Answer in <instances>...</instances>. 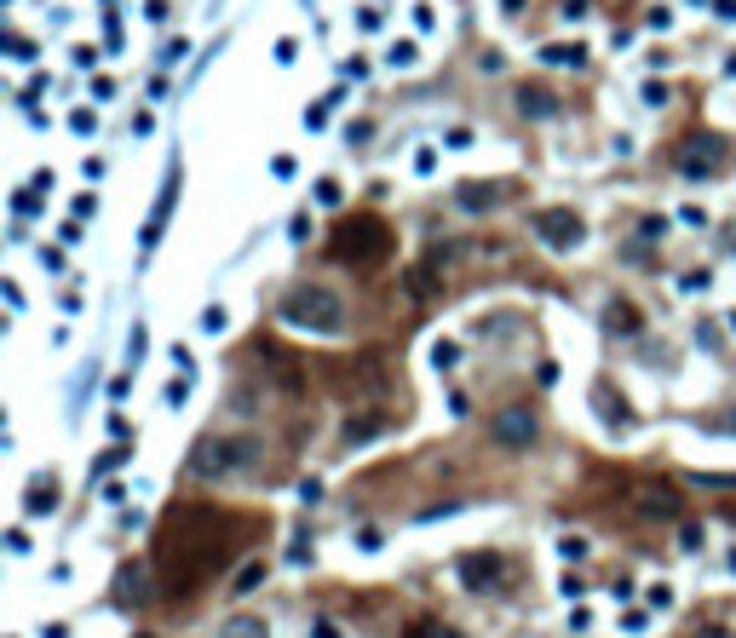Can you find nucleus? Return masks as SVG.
I'll return each instance as SVG.
<instances>
[{"label":"nucleus","instance_id":"f257e3e1","mask_svg":"<svg viewBox=\"0 0 736 638\" xmlns=\"http://www.w3.org/2000/svg\"><path fill=\"white\" fill-rule=\"evenodd\" d=\"M253 541V524H236L219 506H173L167 524L156 535V575H161V598H184L196 593L202 581L230 564V552Z\"/></svg>","mask_w":736,"mask_h":638},{"label":"nucleus","instance_id":"f03ea898","mask_svg":"<svg viewBox=\"0 0 736 638\" xmlns=\"http://www.w3.org/2000/svg\"><path fill=\"white\" fill-rule=\"evenodd\" d=\"M328 253L340 259V265H357V271H374V265H386L391 253V230L374 219V213H351L340 230H334V242Z\"/></svg>","mask_w":736,"mask_h":638},{"label":"nucleus","instance_id":"7ed1b4c3","mask_svg":"<svg viewBox=\"0 0 736 638\" xmlns=\"http://www.w3.org/2000/svg\"><path fill=\"white\" fill-rule=\"evenodd\" d=\"M265 460V443L253 432H219V437H202L196 455H190V472L202 478H230V472H248Z\"/></svg>","mask_w":736,"mask_h":638},{"label":"nucleus","instance_id":"20e7f679","mask_svg":"<svg viewBox=\"0 0 736 638\" xmlns=\"http://www.w3.org/2000/svg\"><path fill=\"white\" fill-rule=\"evenodd\" d=\"M276 317L288 322V328H311V334H334L345 322V305L334 288H317V282H299V288H288L282 294V305H276Z\"/></svg>","mask_w":736,"mask_h":638},{"label":"nucleus","instance_id":"39448f33","mask_svg":"<svg viewBox=\"0 0 736 638\" xmlns=\"http://www.w3.org/2000/svg\"><path fill=\"white\" fill-rule=\"evenodd\" d=\"M725 161H731V144L719 133H690L685 144H679V173H685V179H713Z\"/></svg>","mask_w":736,"mask_h":638},{"label":"nucleus","instance_id":"423d86ee","mask_svg":"<svg viewBox=\"0 0 736 638\" xmlns=\"http://www.w3.org/2000/svg\"><path fill=\"white\" fill-rule=\"evenodd\" d=\"M535 236L547 242V248L570 253L587 242V225H581V213H570V207H547V213H535Z\"/></svg>","mask_w":736,"mask_h":638},{"label":"nucleus","instance_id":"0eeeda50","mask_svg":"<svg viewBox=\"0 0 736 638\" xmlns=\"http://www.w3.org/2000/svg\"><path fill=\"white\" fill-rule=\"evenodd\" d=\"M633 506H639L644 518H656V524H673V518H679V489L667 478H644L639 489H633Z\"/></svg>","mask_w":736,"mask_h":638},{"label":"nucleus","instance_id":"6e6552de","mask_svg":"<svg viewBox=\"0 0 736 638\" xmlns=\"http://www.w3.org/2000/svg\"><path fill=\"white\" fill-rule=\"evenodd\" d=\"M495 437H501L506 449H529V443H535V414L529 409H501L495 414Z\"/></svg>","mask_w":736,"mask_h":638},{"label":"nucleus","instance_id":"1a4fd4ad","mask_svg":"<svg viewBox=\"0 0 736 638\" xmlns=\"http://www.w3.org/2000/svg\"><path fill=\"white\" fill-rule=\"evenodd\" d=\"M495 581H501V558H495V552H466V558H460V587L483 593V587H495Z\"/></svg>","mask_w":736,"mask_h":638},{"label":"nucleus","instance_id":"9d476101","mask_svg":"<svg viewBox=\"0 0 736 638\" xmlns=\"http://www.w3.org/2000/svg\"><path fill=\"white\" fill-rule=\"evenodd\" d=\"M173 196H179V173H167V184H161V196H156V213H150V225H144V236H138V248H144V253L161 242V230H167V213H173Z\"/></svg>","mask_w":736,"mask_h":638},{"label":"nucleus","instance_id":"9b49d317","mask_svg":"<svg viewBox=\"0 0 736 638\" xmlns=\"http://www.w3.org/2000/svg\"><path fill=\"white\" fill-rule=\"evenodd\" d=\"M506 184H460L455 190V207L460 213H489V207H501Z\"/></svg>","mask_w":736,"mask_h":638},{"label":"nucleus","instance_id":"f8f14e48","mask_svg":"<svg viewBox=\"0 0 736 638\" xmlns=\"http://www.w3.org/2000/svg\"><path fill=\"white\" fill-rule=\"evenodd\" d=\"M58 501H64L58 478H52V472H41V478L29 483V495H23V512H29V518H46V512H52Z\"/></svg>","mask_w":736,"mask_h":638},{"label":"nucleus","instance_id":"ddd939ff","mask_svg":"<svg viewBox=\"0 0 736 638\" xmlns=\"http://www.w3.org/2000/svg\"><path fill=\"white\" fill-rule=\"evenodd\" d=\"M518 110H524L529 121H552V115H558V98L541 92V87H518Z\"/></svg>","mask_w":736,"mask_h":638},{"label":"nucleus","instance_id":"4468645a","mask_svg":"<svg viewBox=\"0 0 736 638\" xmlns=\"http://www.w3.org/2000/svg\"><path fill=\"white\" fill-rule=\"evenodd\" d=\"M593 409H604V420H610L616 432H627V403L616 397V386H604V380H598V386H593Z\"/></svg>","mask_w":736,"mask_h":638},{"label":"nucleus","instance_id":"2eb2a0df","mask_svg":"<svg viewBox=\"0 0 736 638\" xmlns=\"http://www.w3.org/2000/svg\"><path fill=\"white\" fill-rule=\"evenodd\" d=\"M144 598V564H121L115 575V604H138Z\"/></svg>","mask_w":736,"mask_h":638},{"label":"nucleus","instance_id":"dca6fc26","mask_svg":"<svg viewBox=\"0 0 736 638\" xmlns=\"http://www.w3.org/2000/svg\"><path fill=\"white\" fill-rule=\"evenodd\" d=\"M604 328H610V334H639V311H633L627 299H610V311H604Z\"/></svg>","mask_w":736,"mask_h":638},{"label":"nucleus","instance_id":"f3484780","mask_svg":"<svg viewBox=\"0 0 736 638\" xmlns=\"http://www.w3.org/2000/svg\"><path fill=\"white\" fill-rule=\"evenodd\" d=\"M219 638H271V621L265 616H230Z\"/></svg>","mask_w":736,"mask_h":638},{"label":"nucleus","instance_id":"a211bd4d","mask_svg":"<svg viewBox=\"0 0 736 638\" xmlns=\"http://www.w3.org/2000/svg\"><path fill=\"white\" fill-rule=\"evenodd\" d=\"M380 426H386L380 414H357V420L345 426V443H363V437H380Z\"/></svg>","mask_w":736,"mask_h":638},{"label":"nucleus","instance_id":"6ab92c4d","mask_svg":"<svg viewBox=\"0 0 736 638\" xmlns=\"http://www.w3.org/2000/svg\"><path fill=\"white\" fill-rule=\"evenodd\" d=\"M259 581H265V564H242V575H236L230 587H236V593H253Z\"/></svg>","mask_w":736,"mask_h":638},{"label":"nucleus","instance_id":"aec40b11","mask_svg":"<svg viewBox=\"0 0 736 638\" xmlns=\"http://www.w3.org/2000/svg\"><path fill=\"white\" fill-rule=\"evenodd\" d=\"M541 58H547V64H581V46H547Z\"/></svg>","mask_w":736,"mask_h":638},{"label":"nucleus","instance_id":"412c9836","mask_svg":"<svg viewBox=\"0 0 736 638\" xmlns=\"http://www.w3.org/2000/svg\"><path fill=\"white\" fill-rule=\"evenodd\" d=\"M69 127L87 138V133H98V115H92V110H75V115H69Z\"/></svg>","mask_w":736,"mask_h":638},{"label":"nucleus","instance_id":"4be33fe9","mask_svg":"<svg viewBox=\"0 0 736 638\" xmlns=\"http://www.w3.org/2000/svg\"><path fill=\"white\" fill-rule=\"evenodd\" d=\"M455 357H460L455 340H437V351H432V363H437V368H455Z\"/></svg>","mask_w":736,"mask_h":638},{"label":"nucleus","instance_id":"5701e85b","mask_svg":"<svg viewBox=\"0 0 736 638\" xmlns=\"http://www.w3.org/2000/svg\"><path fill=\"white\" fill-rule=\"evenodd\" d=\"M305 127H311V133H322V127H328V104H311V110H305Z\"/></svg>","mask_w":736,"mask_h":638},{"label":"nucleus","instance_id":"b1692460","mask_svg":"<svg viewBox=\"0 0 736 638\" xmlns=\"http://www.w3.org/2000/svg\"><path fill=\"white\" fill-rule=\"evenodd\" d=\"M317 202H322V207H340V184L322 179V184H317Z\"/></svg>","mask_w":736,"mask_h":638},{"label":"nucleus","instance_id":"393cba45","mask_svg":"<svg viewBox=\"0 0 736 638\" xmlns=\"http://www.w3.org/2000/svg\"><path fill=\"white\" fill-rule=\"evenodd\" d=\"M679 547H685V552H696V547H702V529H696V524H685V529H679Z\"/></svg>","mask_w":736,"mask_h":638},{"label":"nucleus","instance_id":"a878e982","mask_svg":"<svg viewBox=\"0 0 736 638\" xmlns=\"http://www.w3.org/2000/svg\"><path fill=\"white\" fill-rule=\"evenodd\" d=\"M184 391H190V374H184V380H173V386H167V403H173V409H179V403H184Z\"/></svg>","mask_w":736,"mask_h":638},{"label":"nucleus","instance_id":"bb28decb","mask_svg":"<svg viewBox=\"0 0 736 638\" xmlns=\"http://www.w3.org/2000/svg\"><path fill=\"white\" fill-rule=\"evenodd\" d=\"M311 638H340V627L334 621H311Z\"/></svg>","mask_w":736,"mask_h":638},{"label":"nucleus","instance_id":"cd10ccee","mask_svg":"<svg viewBox=\"0 0 736 638\" xmlns=\"http://www.w3.org/2000/svg\"><path fill=\"white\" fill-rule=\"evenodd\" d=\"M437 633H443L437 621H420V627H409V638H437Z\"/></svg>","mask_w":736,"mask_h":638},{"label":"nucleus","instance_id":"c85d7f7f","mask_svg":"<svg viewBox=\"0 0 736 638\" xmlns=\"http://www.w3.org/2000/svg\"><path fill=\"white\" fill-rule=\"evenodd\" d=\"M702 638H731V633H719V627H708V633H702Z\"/></svg>","mask_w":736,"mask_h":638},{"label":"nucleus","instance_id":"c756f323","mask_svg":"<svg viewBox=\"0 0 736 638\" xmlns=\"http://www.w3.org/2000/svg\"><path fill=\"white\" fill-rule=\"evenodd\" d=\"M725 69H731V75H736V52H731V64H725Z\"/></svg>","mask_w":736,"mask_h":638},{"label":"nucleus","instance_id":"7c9ffc66","mask_svg":"<svg viewBox=\"0 0 736 638\" xmlns=\"http://www.w3.org/2000/svg\"><path fill=\"white\" fill-rule=\"evenodd\" d=\"M731 334H736V317H731Z\"/></svg>","mask_w":736,"mask_h":638},{"label":"nucleus","instance_id":"2f4dec72","mask_svg":"<svg viewBox=\"0 0 736 638\" xmlns=\"http://www.w3.org/2000/svg\"><path fill=\"white\" fill-rule=\"evenodd\" d=\"M138 638H150V633H138Z\"/></svg>","mask_w":736,"mask_h":638}]
</instances>
